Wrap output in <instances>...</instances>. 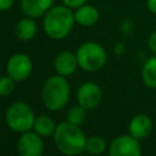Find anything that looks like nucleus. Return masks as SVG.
<instances>
[{"mask_svg": "<svg viewBox=\"0 0 156 156\" xmlns=\"http://www.w3.org/2000/svg\"><path fill=\"white\" fill-rule=\"evenodd\" d=\"M87 110L84 107H82L80 105L78 106H73L67 111V121L72 124L76 126H80L87 117Z\"/></svg>", "mask_w": 156, "mask_h": 156, "instance_id": "a211bd4d", "label": "nucleus"}, {"mask_svg": "<svg viewBox=\"0 0 156 156\" xmlns=\"http://www.w3.org/2000/svg\"><path fill=\"white\" fill-rule=\"evenodd\" d=\"M77 67H78L77 56H76V54H73L71 51H62L55 57L54 68H55L56 73L60 76L68 77L72 73H74Z\"/></svg>", "mask_w": 156, "mask_h": 156, "instance_id": "9b49d317", "label": "nucleus"}, {"mask_svg": "<svg viewBox=\"0 0 156 156\" xmlns=\"http://www.w3.org/2000/svg\"><path fill=\"white\" fill-rule=\"evenodd\" d=\"M15 4V0H0V11L10 10Z\"/></svg>", "mask_w": 156, "mask_h": 156, "instance_id": "4be33fe9", "label": "nucleus"}, {"mask_svg": "<svg viewBox=\"0 0 156 156\" xmlns=\"http://www.w3.org/2000/svg\"><path fill=\"white\" fill-rule=\"evenodd\" d=\"M108 156H141L139 140L130 134L118 135L108 146Z\"/></svg>", "mask_w": 156, "mask_h": 156, "instance_id": "0eeeda50", "label": "nucleus"}, {"mask_svg": "<svg viewBox=\"0 0 156 156\" xmlns=\"http://www.w3.org/2000/svg\"><path fill=\"white\" fill-rule=\"evenodd\" d=\"M152 130V121L145 113L135 115L128 126V132L132 136L136 138L138 140L146 138Z\"/></svg>", "mask_w": 156, "mask_h": 156, "instance_id": "9d476101", "label": "nucleus"}, {"mask_svg": "<svg viewBox=\"0 0 156 156\" xmlns=\"http://www.w3.org/2000/svg\"><path fill=\"white\" fill-rule=\"evenodd\" d=\"M56 124L54 122V119L46 115H40L38 117H35L34 124H33V129L35 133H38L40 136L43 138H48V136H52L55 130H56Z\"/></svg>", "mask_w": 156, "mask_h": 156, "instance_id": "2eb2a0df", "label": "nucleus"}, {"mask_svg": "<svg viewBox=\"0 0 156 156\" xmlns=\"http://www.w3.org/2000/svg\"><path fill=\"white\" fill-rule=\"evenodd\" d=\"M141 79L147 88L156 89V55L150 56L143 65Z\"/></svg>", "mask_w": 156, "mask_h": 156, "instance_id": "dca6fc26", "label": "nucleus"}, {"mask_svg": "<svg viewBox=\"0 0 156 156\" xmlns=\"http://www.w3.org/2000/svg\"><path fill=\"white\" fill-rule=\"evenodd\" d=\"M147 48L154 55H156V30H154L150 34V37L147 39Z\"/></svg>", "mask_w": 156, "mask_h": 156, "instance_id": "412c9836", "label": "nucleus"}, {"mask_svg": "<svg viewBox=\"0 0 156 156\" xmlns=\"http://www.w3.org/2000/svg\"><path fill=\"white\" fill-rule=\"evenodd\" d=\"M73 13H74L76 23H78L82 27H91L100 18L99 10L95 6L89 5V4H84L79 6L78 9L74 10Z\"/></svg>", "mask_w": 156, "mask_h": 156, "instance_id": "ddd939ff", "label": "nucleus"}, {"mask_svg": "<svg viewBox=\"0 0 156 156\" xmlns=\"http://www.w3.org/2000/svg\"><path fill=\"white\" fill-rule=\"evenodd\" d=\"M106 150V141L102 136L100 135H91L89 138H87V143H85V151L89 155L96 156L102 154Z\"/></svg>", "mask_w": 156, "mask_h": 156, "instance_id": "f3484780", "label": "nucleus"}, {"mask_svg": "<svg viewBox=\"0 0 156 156\" xmlns=\"http://www.w3.org/2000/svg\"><path fill=\"white\" fill-rule=\"evenodd\" d=\"M146 7L150 12L156 15V0H146Z\"/></svg>", "mask_w": 156, "mask_h": 156, "instance_id": "5701e85b", "label": "nucleus"}, {"mask_svg": "<svg viewBox=\"0 0 156 156\" xmlns=\"http://www.w3.org/2000/svg\"><path fill=\"white\" fill-rule=\"evenodd\" d=\"M5 119L10 129L17 133H24L33 128L35 116L28 104L23 101H16L7 107Z\"/></svg>", "mask_w": 156, "mask_h": 156, "instance_id": "39448f33", "label": "nucleus"}, {"mask_svg": "<svg viewBox=\"0 0 156 156\" xmlns=\"http://www.w3.org/2000/svg\"><path fill=\"white\" fill-rule=\"evenodd\" d=\"M77 156H80V155H77Z\"/></svg>", "mask_w": 156, "mask_h": 156, "instance_id": "b1692460", "label": "nucleus"}, {"mask_svg": "<svg viewBox=\"0 0 156 156\" xmlns=\"http://www.w3.org/2000/svg\"><path fill=\"white\" fill-rule=\"evenodd\" d=\"M69 94V83L66 77L56 74L45 80L41 90V100L48 110L58 111L67 105Z\"/></svg>", "mask_w": 156, "mask_h": 156, "instance_id": "7ed1b4c3", "label": "nucleus"}, {"mask_svg": "<svg viewBox=\"0 0 156 156\" xmlns=\"http://www.w3.org/2000/svg\"><path fill=\"white\" fill-rule=\"evenodd\" d=\"M54 6V0H21V10L24 16L39 18Z\"/></svg>", "mask_w": 156, "mask_h": 156, "instance_id": "f8f14e48", "label": "nucleus"}, {"mask_svg": "<svg viewBox=\"0 0 156 156\" xmlns=\"http://www.w3.org/2000/svg\"><path fill=\"white\" fill-rule=\"evenodd\" d=\"M43 151V136L35 132H24L17 140V152L20 156H41Z\"/></svg>", "mask_w": 156, "mask_h": 156, "instance_id": "6e6552de", "label": "nucleus"}, {"mask_svg": "<svg viewBox=\"0 0 156 156\" xmlns=\"http://www.w3.org/2000/svg\"><path fill=\"white\" fill-rule=\"evenodd\" d=\"M101 99H102V91L100 87L94 82H85L78 88L77 101L78 105H80L85 110H93L98 107Z\"/></svg>", "mask_w": 156, "mask_h": 156, "instance_id": "1a4fd4ad", "label": "nucleus"}, {"mask_svg": "<svg viewBox=\"0 0 156 156\" xmlns=\"http://www.w3.org/2000/svg\"><path fill=\"white\" fill-rule=\"evenodd\" d=\"M61 1H62V4L65 6H67V7L72 9V10H76L79 6L87 4V0H61Z\"/></svg>", "mask_w": 156, "mask_h": 156, "instance_id": "aec40b11", "label": "nucleus"}, {"mask_svg": "<svg viewBox=\"0 0 156 156\" xmlns=\"http://www.w3.org/2000/svg\"><path fill=\"white\" fill-rule=\"evenodd\" d=\"M76 23L72 9L62 5H54L43 16V29L45 34L55 40L66 38Z\"/></svg>", "mask_w": 156, "mask_h": 156, "instance_id": "f03ea898", "label": "nucleus"}, {"mask_svg": "<svg viewBox=\"0 0 156 156\" xmlns=\"http://www.w3.org/2000/svg\"><path fill=\"white\" fill-rule=\"evenodd\" d=\"M56 149L66 156H77L85 150L87 136L79 126L72 124L68 121L57 124L52 135Z\"/></svg>", "mask_w": 156, "mask_h": 156, "instance_id": "f257e3e1", "label": "nucleus"}, {"mask_svg": "<svg viewBox=\"0 0 156 156\" xmlns=\"http://www.w3.org/2000/svg\"><path fill=\"white\" fill-rule=\"evenodd\" d=\"M78 66L87 72H96L101 69L106 61L107 54L106 50L95 41H85L80 44L76 51Z\"/></svg>", "mask_w": 156, "mask_h": 156, "instance_id": "20e7f679", "label": "nucleus"}, {"mask_svg": "<svg viewBox=\"0 0 156 156\" xmlns=\"http://www.w3.org/2000/svg\"><path fill=\"white\" fill-rule=\"evenodd\" d=\"M33 69L32 60L28 55L18 52L10 56L6 62V74L11 77L15 82H23L26 80Z\"/></svg>", "mask_w": 156, "mask_h": 156, "instance_id": "423d86ee", "label": "nucleus"}, {"mask_svg": "<svg viewBox=\"0 0 156 156\" xmlns=\"http://www.w3.org/2000/svg\"><path fill=\"white\" fill-rule=\"evenodd\" d=\"M34 20L35 18L24 16L23 18L17 21L15 26V35L17 37V39H20L21 41H28L35 37L38 26Z\"/></svg>", "mask_w": 156, "mask_h": 156, "instance_id": "4468645a", "label": "nucleus"}, {"mask_svg": "<svg viewBox=\"0 0 156 156\" xmlns=\"http://www.w3.org/2000/svg\"><path fill=\"white\" fill-rule=\"evenodd\" d=\"M15 90V80L6 76L0 77V96H9Z\"/></svg>", "mask_w": 156, "mask_h": 156, "instance_id": "6ab92c4d", "label": "nucleus"}]
</instances>
